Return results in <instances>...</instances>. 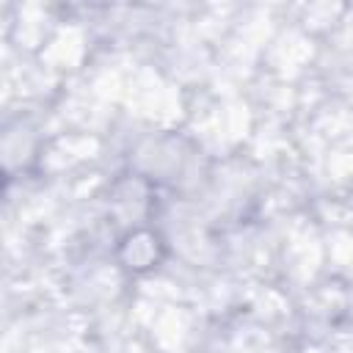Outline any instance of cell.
Instances as JSON below:
<instances>
[{"label":"cell","mask_w":353,"mask_h":353,"mask_svg":"<svg viewBox=\"0 0 353 353\" xmlns=\"http://www.w3.org/2000/svg\"><path fill=\"white\" fill-rule=\"evenodd\" d=\"M160 256H163V243L149 229H138L127 234V240L121 243V262L130 270H149L160 262Z\"/></svg>","instance_id":"1"}]
</instances>
